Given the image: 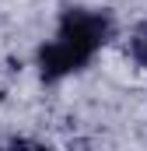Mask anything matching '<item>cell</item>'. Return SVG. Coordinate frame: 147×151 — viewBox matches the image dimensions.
I'll list each match as a JSON object with an SVG mask.
<instances>
[{"label":"cell","instance_id":"6da1fadb","mask_svg":"<svg viewBox=\"0 0 147 151\" xmlns=\"http://www.w3.org/2000/svg\"><path fill=\"white\" fill-rule=\"evenodd\" d=\"M112 35V18L109 14H98V11H81V7H74V11H63V18H60V32L56 39H63L67 46H74L84 60H91Z\"/></svg>","mask_w":147,"mask_h":151},{"label":"cell","instance_id":"7a4b0ae2","mask_svg":"<svg viewBox=\"0 0 147 151\" xmlns=\"http://www.w3.org/2000/svg\"><path fill=\"white\" fill-rule=\"evenodd\" d=\"M130 53H133V60L140 63V67H147V25L133 35V42H130Z\"/></svg>","mask_w":147,"mask_h":151}]
</instances>
